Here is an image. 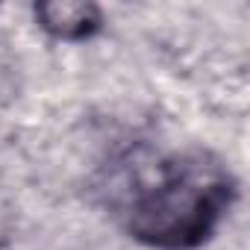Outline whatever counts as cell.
Here are the masks:
<instances>
[{"instance_id": "6da1fadb", "label": "cell", "mask_w": 250, "mask_h": 250, "mask_svg": "<svg viewBox=\"0 0 250 250\" xmlns=\"http://www.w3.org/2000/svg\"><path fill=\"white\" fill-rule=\"evenodd\" d=\"M235 200L232 174L203 150L162 159L124 206L127 232L159 250H194L221 224Z\"/></svg>"}, {"instance_id": "7a4b0ae2", "label": "cell", "mask_w": 250, "mask_h": 250, "mask_svg": "<svg viewBox=\"0 0 250 250\" xmlns=\"http://www.w3.org/2000/svg\"><path fill=\"white\" fill-rule=\"evenodd\" d=\"M36 21L42 30H47L53 39L80 42L100 30L103 15L94 3H77V0H53V3L36 6Z\"/></svg>"}]
</instances>
